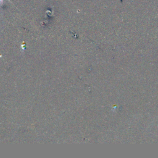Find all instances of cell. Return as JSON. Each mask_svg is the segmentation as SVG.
<instances>
[{
  "instance_id": "6da1fadb",
  "label": "cell",
  "mask_w": 158,
  "mask_h": 158,
  "mask_svg": "<svg viewBox=\"0 0 158 158\" xmlns=\"http://www.w3.org/2000/svg\"><path fill=\"white\" fill-rule=\"evenodd\" d=\"M3 2V0H0V3L2 4Z\"/></svg>"
}]
</instances>
